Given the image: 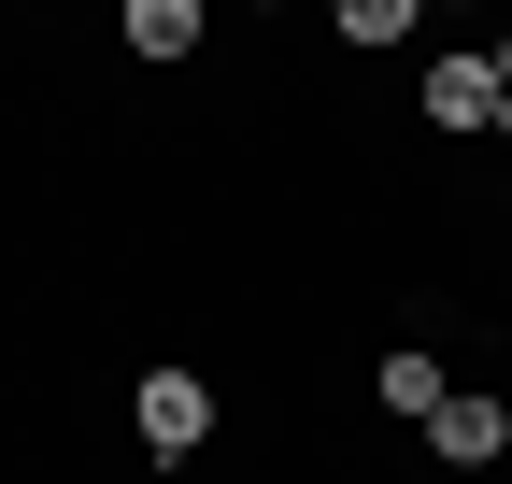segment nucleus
<instances>
[{"instance_id": "nucleus-4", "label": "nucleus", "mask_w": 512, "mask_h": 484, "mask_svg": "<svg viewBox=\"0 0 512 484\" xmlns=\"http://www.w3.org/2000/svg\"><path fill=\"white\" fill-rule=\"evenodd\" d=\"M114 43L143 57V72H171V57H200V43H214V15H200V0H128Z\"/></svg>"}, {"instance_id": "nucleus-1", "label": "nucleus", "mask_w": 512, "mask_h": 484, "mask_svg": "<svg viewBox=\"0 0 512 484\" xmlns=\"http://www.w3.org/2000/svg\"><path fill=\"white\" fill-rule=\"evenodd\" d=\"M128 428H143L157 470H185V456L214 442V385H200V371H143V385H128Z\"/></svg>"}, {"instance_id": "nucleus-6", "label": "nucleus", "mask_w": 512, "mask_h": 484, "mask_svg": "<svg viewBox=\"0 0 512 484\" xmlns=\"http://www.w3.org/2000/svg\"><path fill=\"white\" fill-rule=\"evenodd\" d=\"M356 57H384V43H413V0H342V15H328Z\"/></svg>"}, {"instance_id": "nucleus-3", "label": "nucleus", "mask_w": 512, "mask_h": 484, "mask_svg": "<svg viewBox=\"0 0 512 484\" xmlns=\"http://www.w3.org/2000/svg\"><path fill=\"white\" fill-rule=\"evenodd\" d=\"M427 129H484L498 143V57L484 43H441L427 57Z\"/></svg>"}, {"instance_id": "nucleus-7", "label": "nucleus", "mask_w": 512, "mask_h": 484, "mask_svg": "<svg viewBox=\"0 0 512 484\" xmlns=\"http://www.w3.org/2000/svg\"><path fill=\"white\" fill-rule=\"evenodd\" d=\"M484 57H498V143H512V29H498V43H484Z\"/></svg>"}, {"instance_id": "nucleus-8", "label": "nucleus", "mask_w": 512, "mask_h": 484, "mask_svg": "<svg viewBox=\"0 0 512 484\" xmlns=\"http://www.w3.org/2000/svg\"><path fill=\"white\" fill-rule=\"evenodd\" d=\"M498 214H512V171H498Z\"/></svg>"}, {"instance_id": "nucleus-2", "label": "nucleus", "mask_w": 512, "mask_h": 484, "mask_svg": "<svg viewBox=\"0 0 512 484\" xmlns=\"http://www.w3.org/2000/svg\"><path fill=\"white\" fill-rule=\"evenodd\" d=\"M427 456H441V470H498V456H512V399H498V385H456V399L427 413Z\"/></svg>"}, {"instance_id": "nucleus-5", "label": "nucleus", "mask_w": 512, "mask_h": 484, "mask_svg": "<svg viewBox=\"0 0 512 484\" xmlns=\"http://www.w3.org/2000/svg\"><path fill=\"white\" fill-rule=\"evenodd\" d=\"M370 399L399 413V428H427V413L456 399V371H441V356H413V342H399V356H384V371H370Z\"/></svg>"}]
</instances>
